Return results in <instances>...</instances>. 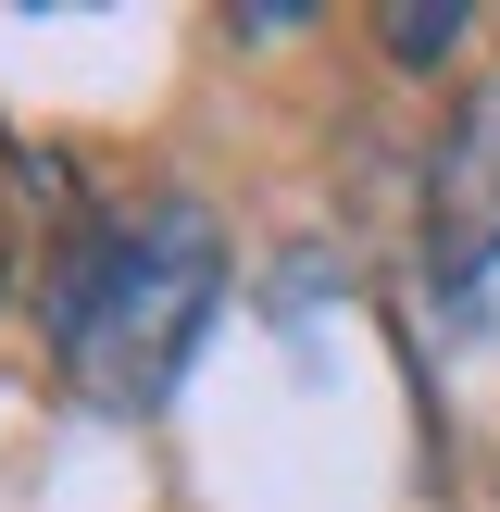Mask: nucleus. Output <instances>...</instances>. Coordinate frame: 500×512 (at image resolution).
Here are the masks:
<instances>
[{"mask_svg":"<svg viewBox=\"0 0 500 512\" xmlns=\"http://www.w3.org/2000/svg\"><path fill=\"white\" fill-rule=\"evenodd\" d=\"M213 300H225V225L200 213L188 188H150L113 200L100 225H75L63 263H50L38 313H50V363L88 413H163L175 375L200 363L213 338Z\"/></svg>","mask_w":500,"mask_h":512,"instance_id":"obj_1","label":"nucleus"},{"mask_svg":"<svg viewBox=\"0 0 500 512\" xmlns=\"http://www.w3.org/2000/svg\"><path fill=\"white\" fill-rule=\"evenodd\" d=\"M0 288H13V213H0Z\"/></svg>","mask_w":500,"mask_h":512,"instance_id":"obj_4","label":"nucleus"},{"mask_svg":"<svg viewBox=\"0 0 500 512\" xmlns=\"http://www.w3.org/2000/svg\"><path fill=\"white\" fill-rule=\"evenodd\" d=\"M425 288L450 313H488L475 288H500V88H475L438 138V175H425Z\"/></svg>","mask_w":500,"mask_h":512,"instance_id":"obj_2","label":"nucleus"},{"mask_svg":"<svg viewBox=\"0 0 500 512\" xmlns=\"http://www.w3.org/2000/svg\"><path fill=\"white\" fill-rule=\"evenodd\" d=\"M388 38H400V50H413V63H425V50H450V38H463V13H400Z\"/></svg>","mask_w":500,"mask_h":512,"instance_id":"obj_3","label":"nucleus"}]
</instances>
